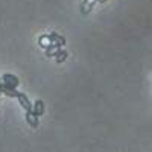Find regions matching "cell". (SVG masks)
<instances>
[{
  "mask_svg": "<svg viewBox=\"0 0 152 152\" xmlns=\"http://www.w3.org/2000/svg\"><path fill=\"white\" fill-rule=\"evenodd\" d=\"M2 81H3V84L8 85L9 88H15V87L18 85V78H17V76H14V75H3Z\"/></svg>",
  "mask_w": 152,
  "mask_h": 152,
  "instance_id": "6da1fadb",
  "label": "cell"
},
{
  "mask_svg": "<svg viewBox=\"0 0 152 152\" xmlns=\"http://www.w3.org/2000/svg\"><path fill=\"white\" fill-rule=\"evenodd\" d=\"M0 82H2V79H0Z\"/></svg>",
  "mask_w": 152,
  "mask_h": 152,
  "instance_id": "9c48e42d",
  "label": "cell"
},
{
  "mask_svg": "<svg viewBox=\"0 0 152 152\" xmlns=\"http://www.w3.org/2000/svg\"><path fill=\"white\" fill-rule=\"evenodd\" d=\"M32 113L35 114V116H43V113H44V104H43V100H37V102L32 105Z\"/></svg>",
  "mask_w": 152,
  "mask_h": 152,
  "instance_id": "3957f363",
  "label": "cell"
},
{
  "mask_svg": "<svg viewBox=\"0 0 152 152\" xmlns=\"http://www.w3.org/2000/svg\"><path fill=\"white\" fill-rule=\"evenodd\" d=\"M17 99H18V102H20V105L26 110V111H29V110H32V105H31V102H29V99H28V96L26 94H23V93H18L17 94Z\"/></svg>",
  "mask_w": 152,
  "mask_h": 152,
  "instance_id": "7a4b0ae2",
  "label": "cell"
},
{
  "mask_svg": "<svg viewBox=\"0 0 152 152\" xmlns=\"http://www.w3.org/2000/svg\"><path fill=\"white\" fill-rule=\"evenodd\" d=\"M49 40H50V44H53V46H56V47H61V46H64V38L62 37H58L56 34H52L49 37Z\"/></svg>",
  "mask_w": 152,
  "mask_h": 152,
  "instance_id": "5b68a950",
  "label": "cell"
},
{
  "mask_svg": "<svg viewBox=\"0 0 152 152\" xmlns=\"http://www.w3.org/2000/svg\"><path fill=\"white\" fill-rule=\"evenodd\" d=\"M40 46L44 47V49H46L47 46H50V40H49V37H47V35H44V37L40 38Z\"/></svg>",
  "mask_w": 152,
  "mask_h": 152,
  "instance_id": "ba28073f",
  "label": "cell"
},
{
  "mask_svg": "<svg viewBox=\"0 0 152 152\" xmlns=\"http://www.w3.org/2000/svg\"><path fill=\"white\" fill-rule=\"evenodd\" d=\"M55 56H56V61H58V62H62V61H64V59L69 56V53L66 52V50H62V52H59V50H58Z\"/></svg>",
  "mask_w": 152,
  "mask_h": 152,
  "instance_id": "52a82bcc",
  "label": "cell"
},
{
  "mask_svg": "<svg viewBox=\"0 0 152 152\" xmlns=\"http://www.w3.org/2000/svg\"><path fill=\"white\" fill-rule=\"evenodd\" d=\"M58 50H59V49H58L56 46L50 44V46H47V47H46V55H47V56H55Z\"/></svg>",
  "mask_w": 152,
  "mask_h": 152,
  "instance_id": "8992f818",
  "label": "cell"
},
{
  "mask_svg": "<svg viewBox=\"0 0 152 152\" xmlns=\"http://www.w3.org/2000/svg\"><path fill=\"white\" fill-rule=\"evenodd\" d=\"M26 122L31 126H34V128H37V126H38V116H35V114L32 113V110L26 111Z\"/></svg>",
  "mask_w": 152,
  "mask_h": 152,
  "instance_id": "277c9868",
  "label": "cell"
}]
</instances>
